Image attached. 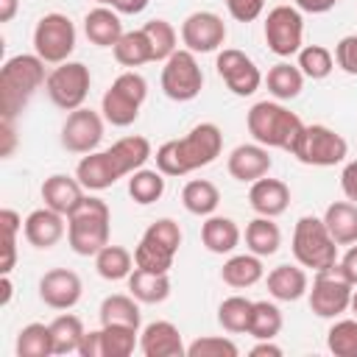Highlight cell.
Segmentation results:
<instances>
[{"label": "cell", "instance_id": "1", "mask_svg": "<svg viewBox=\"0 0 357 357\" xmlns=\"http://www.w3.org/2000/svg\"><path fill=\"white\" fill-rule=\"evenodd\" d=\"M223 151V134L215 123H198L184 137L167 139L156 148V167L165 176H187L212 165Z\"/></svg>", "mask_w": 357, "mask_h": 357}, {"label": "cell", "instance_id": "2", "mask_svg": "<svg viewBox=\"0 0 357 357\" xmlns=\"http://www.w3.org/2000/svg\"><path fill=\"white\" fill-rule=\"evenodd\" d=\"M47 81L45 61L36 53H17L0 67V112L3 120H17L36 89Z\"/></svg>", "mask_w": 357, "mask_h": 357}, {"label": "cell", "instance_id": "3", "mask_svg": "<svg viewBox=\"0 0 357 357\" xmlns=\"http://www.w3.org/2000/svg\"><path fill=\"white\" fill-rule=\"evenodd\" d=\"M245 126L248 134L254 137V142L265 145V148H282V151H293L304 123L296 112H290L282 100H257L248 114H245Z\"/></svg>", "mask_w": 357, "mask_h": 357}, {"label": "cell", "instance_id": "4", "mask_svg": "<svg viewBox=\"0 0 357 357\" xmlns=\"http://www.w3.org/2000/svg\"><path fill=\"white\" fill-rule=\"evenodd\" d=\"M112 234V209L103 198L86 195L81 206L67 218V243L78 257H95L109 245Z\"/></svg>", "mask_w": 357, "mask_h": 357}, {"label": "cell", "instance_id": "5", "mask_svg": "<svg viewBox=\"0 0 357 357\" xmlns=\"http://www.w3.org/2000/svg\"><path fill=\"white\" fill-rule=\"evenodd\" d=\"M290 248H293V257L301 268H310V271H329L337 265V243L332 240L324 218H315V215H304L296 220V229H293V240H290Z\"/></svg>", "mask_w": 357, "mask_h": 357}, {"label": "cell", "instance_id": "6", "mask_svg": "<svg viewBox=\"0 0 357 357\" xmlns=\"http://www.w3.org/2000/svg\"><path fill=\"white\" fill-rule=\"evenodd\" d=\"M178 245H181V226L173 218H159L139 237L134 248V262L137 268H145L153 273H170Z\"/></svg>", "mask_w": 357, "mask_h": 357}, {"label": "cell", "instance_id": "7", "mask_svg": "<svg viewBox=\"0 0 357 357\" xmlns=\"http://www.w3.org/2000/svg\"><path fill=\"white\" fill-rule=\"evenodd\" d=\"M145 98H148V81L139 73L126 70L103 92V98H100V114L114 128H126V126H131L139 117V109H142Z\"/></svg>", "mask_w": 357, "mask_h": 357}, {"label": "cell", "instance_id": "8", "mask_svg": "<svg viewBox=\"0 0 357 357\" xmlns=\"http://www.w3.org/2000/svg\"><path fill=\"white\" fill-rule=\"evenodd\" d=\"M301 165H312V167H332L340 165L349 156V142L343 139V134H337L329 126L312 123L301 128L293 151H290Z\"/></svg>", "mask_w": 357, "mask_h": 357}, {"label": "cell", "instance_id": "9", "mask_svg": "<svg viewBox=\"0 0 357 357\" xmlns=\"http://www.w3.org/2000/svg\"><path fill=\"white\" fill-rule=\"evenodd\" d=\"M89 86H92V73L84 61H61L47 73V81H45L47 98L61 112L81 109L89 95Z\"/></svg>", "mask_w": 357, "mask_h": 357}, {"label": "cell", "instance_id": "10", "mask_svg": "<svg viewBox=\"0 0 357 357\" xmlns=\"http://www.w3.org/2000/svg\"><path fill=\"white\" fill-rule=\"evenodd\" d=\"M73 50H75L73 20L59 11L45 14L33 28V53L45 64H61V61H70Z\"/></svg>", "mask_w": 357, "mask_h": 357}, {"label": "cell", "instance_id": "11", "mask_svg": "<svg viewBox=\"0 0 357 357\" xmlns=\"http://www.w3.org/2000/svg\"><path fill=\"white\" fill-rule=\"evenodd\" d=\"M162 92L176 100V103H187V100H195L204 89V70L195 59L192 50H176L167 61H162Z\"/></svg>", "mask_w": 357, "mask_h": 357}, {"label": "cell", "instance_id": "12", "mask_svg": "<svg viewBox=\"0 0 357 357\" xmlns=\"http://www.w3.org/2000/svg\"><path fill=\"white\" fill-rule=\"evenodd\" d=\"M351 293H354V284L335 268L329 271H318L315 279H312V287L307 290V298H310V310L318 315V318H340L349 307H351Z\"/></svg>", "mask_w": 357, "mask_h": 357}, {"label": "cell", "instance_id": "13", "mask_svg": "<svg viewBox=\"0 0 357 357\" xmlns=\"http://www.w3.org/2000/svg\"><path fill=\"white\" fill-rule=\"evenodd\" d=\"M265 45L279 59L296 56L304 47V17L296 6H273L265 17Z\"/></svg>", "mask_w": 357, "mask_h": 357}, {"label": "cell", "instance_id": "14", "mask_svg": "<svg viewBox=\"0 0 357 357\" xmlns=\"http://www.w3.org/2000/svg\"><path fill=\"white\" fill-rule=\"evenodd\" d=\"M215 70L220 75V81L231 89V95L237 98H248L259 89L262 84V73L257 67V61L251 56H245L237 47H223L215 59Z\"/></svg>", "mask_w": 357, "mask_h": 357}, {"label": "cell", "instance_id": "15", "mask_svg": "<svg viewBox=\"0 0 357 357\" xmlns=\"http://www.w3.org/2000/svg\"><path fill=\"white\" fill-rule=\"evenodd\" d=\"M103 139V114L95 109H75L67 114L64 126H61V148H67L70 153H92L98 151Z\"/></svg>", "mask_w": 357, "mask_h": 357}, {"label": "cell", "instance_id": "16", "mask_svg": "<svg viewBox=\"0 0 357 357\" xmlns=\"http://www.w3.org/2000/svg\"><path fill=\"white\" fill-rule=\"evenodd\" d=\"M226 42V22L215 11H192L181 22V45L192 53H215Z\"/></svg>", "mask_w": 357, "mask_h": 357}, {"label": "cell", "instance_id": "17", "mask_svg": "<svg viewBox=\"0 0 357 357\" xmlns=\"http://www.w3.org/2000/svg\"><path fill=\"white\" fill-rule=\"evenodd\" d=\"M84 296L81 276L70 268H53L39 279V298L50 310H73Z\"/></svg>", "mask_w": 357, "mask_h": 357}, {"label": "cell", "instance_id": "18", "mask_svg": "<svg viewBox=\"0 0 357 357\" xmlns=\"http://www.w3.org/2000/svg\"><path fill=\"white\" fill-rule=\"evenodd\" d=\"M271 165H273V159H271L268 148L259 145V142H243L226 159L229 176L234 181H243V184H251V181L268 176L271 173Z\"/></svg>", "mask_w": 357, "mask_h": 357}, {"label": "cell", "instance_id": "19", "mask_svg": "<svg viewBox=\"0 0 357 357\" xmlns=\"http://www.w3.org/2000/svg\"><path fill=\"white\" fill-rule=\"evenodd\" d=\"M22 234L25 240L33 245V248H53L64 234H67V223H64V215L50 209V206H39L33 209L25 223H22Z\"/></svg>", "mask_w": 357, "mask_h": 357}, {"label": "cell", "instance_id": "20", "mask_svg": "<svg viewBox=\"0 0 357 357\" xmlns=\"http://www.w3.org/2000/svg\"><path fill=\"white\" fill-rule=\"evenodd\" d=\"M139 351L145 357H184L187 346L181 340V332L170 321H151L139 332Z\"/></svg>", "mask_w": 357, "mask_h": 357}, {"label": "cell", "instance_id": "21", "mask_svg": "<svg viewBox=\"0 0 357 357\" xmlns=\"http://www.w3.org/2000/svg\"><path fill=\"white\" fill-rule=\"evenodd\" d=\"M39 192H42L45 206L61 212L64 218H70V215L81 206V201L86 198L84 184H81L78 178L67 176V173H53V176H47V178L42 181V190H39Z\"/></svg>", "mask_w": 357, "mask_h": 357}, {"label": "cell", "instance_id": "22", "mask_svg": "<svg viewBox=\"0 0 357 357\" xmlns=\"http://www.w3.org/2000/svg\"><path fill=\"white\" fill-rule=\"evenodd\" d=\"M248 204L257 215H265V218H279L287 212L290 206V187L282 181V178H257L251 181V190H248Z\"/></svg>", "mask_w": 357, "mask_h": 357}, {"label": "cell", "instance_id": "23", "mask_svg": "<svg viewBox=\"0 0 357 357\" xmlns=\"http://www.w3.org/2000/svg\"><path fill=\"white\" fill-rule=\"evenodd\" d=\"M75 178L84 184V190L103 192V190H109L120 178V173L114 170L109 151H92V153L81 156V162L75 167Z\"/></svg>", "mask_w": 357, "mask_h": 357}, {"label": "cell", "instance_id": "24", "mask_svg": "<svg viewBox=\"0 0 357 357\" xmlns=\"http://www.w3.org/2000/svg\"><path fill=\"white\" fill-rule=\"evenodd\" d=\"M84 33L98 47H114L126 31H123L120 14L112 6H95L84 17Z\"/></svg>", "mask_w": 357, "mask_h": 357}, {"label": "cell", "instance_id": "25", "mask_svg": "<svg viewBox=\"0 0 357 357\" xmlns=\"http://www.w3.org/2000/svg\"><path fill=\"white\" fill-rule=\"evenodd\" d=\"M109 156H112V165L114 170L123 176H131L134 170L145 167V162L153 156V148L148 142V137H139V134H131V137H120L117 142H112V148H106Z\"/></svg>", "mask_w": 357, "mask_h": 357}, {"label": "cell", "instance_id": "26", "mask_svg": "<svg viewBox=\"0 0 357 357\" xmlns=\"http://www.w3.org/2000/svg\"><path fill=\"white\" fill-rule=\"evenodd\" d=\"M307 290H310V276L301 265L284 262L268 273V293L276 301H298L307 296Z\"/></svg>", "mask_w": 357, "mask_h": 357}, {"label": "cell", "instance_id": "27", "mask_svg": "<svg viewBox=\"0 0 357 357\" xmlns=\"http://www.w3.org/2000/svg\"><path fill=\"white\" fill-rule=\"evenodd\" d=\"M240 226L226 215H209L201 226V243L209 254H231L240 245Z\"/></svg>", "mask_w": 357, "mask_h": 357}, {"label": "cell", "instance_id": "28", "mask_svg": "<svg viewBox=\"0 0 357 357\" xmlns=\"http://www.w3.org/2000/svg\"><path fill=\"white\" fill-rule=\"evenodd\" d=\"M265 276V268H262V257L257 254H231L223 268H220V279L223 284L234 287V290H245V287H254L259 279Z\"/></svg>", "mask_w": 357, "mask_h": 357}, {"label": "cell", "instance_id": "29", "mask_svg": "<svg viewBox=\"0 0 357 357\" xmlns=\"http://www.w3.org/2000/svg\"><path fill=\"white\" fill-rule=\"evenodd\" d=\"M98 318H100V326H131V329H139V324H142L139 301L131 293L128 296L126 293L106 296L100 301Z\"/></svg>", "mask_w": 357, "mask_h": 357}, {"label": "cell", "instance_id": "30", "mask_svg": "<svg viewBox=\"0 0 357 357\" xmlns=\"http://www.w3.org/2000/svg\"><path fill=\"white\" fill-rule=\"evenodd\" d=\"M324 223L337 245L357 243V204L354 201H335L324 212Z\"/></svg>", "mask_w": 357, "mask_h": 357}, {"label": "cell", "instance_id": "31", "mask_svg": "<svg viewBox=\"0 0 357 357\" xmlns=\"http://www.w3.org/2000/svg\"><path fill=\"white\" fill-rule=\"evenodd\" d=\"M128 282V293L139 304H162L170 296V276L167 273H153L145 268H134Z\"/></svg>", "mask_w": 357, "mask_h": 357}, {"label": "cell", "instance_id": "32", "mask_svg": "<svg viewBox=\"0 0 357 357\" xmlns=\"http://www.w3.org/2000/svg\"><path fill=\"white\" fill-rule=\"evenodd\" d=\"M265 86L273 95V100H293L301 95L304 89V73L298 70V64L290 61H279L268 70L265 75Z\"/></svg>", "mask_w": 357, "mask_h": 357}, {"label": "cell", "instance_id": "33", "mask_svg": "<svg viewBox=\"0 0 357 357\" xmlns=\"http://www.w3.org/2000/svg\"><path fill=\"white\" fill-rule=\"evenodd\" d=\"M245 245L257 257H273L279 251V245H282V231L273 223V218L257 215L254 220H248V226H245Z\"/></svg>", "mask_w": 357, "mask_h": 357}, {"label": "cell", "instance_id": "34", "mask_svg": "<svg viewBox=\"0 0 357 357\" xmlns=\"http://www.w3.org/2000/svg\"><path fill=\"white\" fill-rule=\"evenodd\" d=\"M137 268L134 262V254L123 245H103L98 254H95V271L100 279L106 282H120V279H128L131 271Z\"/></svg>", "mask_w": 357, "mask_h": 357}, {"label": "cell", "instance_id": "35", "mask_svg": "<svg viewBox=\"0 0 357 357\" xmlns=\"http://www.w3.org/2000/svg\"><path fill=\"white\" fill-rule=\"evenodd\" d=\"M181 204L190 215L209 218V215H215V209L220 204V190L206 178H192L181 190Z\"/></svg>", "mask_w": 357, "mask_h": 357}, {"label": "cell", "instance_id": "36", "mask_svg": "<svg viewBox=\"0 0 357 357\" xmlns=\"http://www.w3.org/2000/svg\"><path fill=\"white\" fill-rule=\"evenodd\" d=\"M112 53H114L117 64L131 67V70L139 67V64L153 61V47H151V42H148V36H145L142 28H137V31H126V33L120 36V42L112 47Z\"/></svg>", "mask_w": 357, "mask_h": 357}, {"label": "cell", "instance_id": "37", "mask_svg": "<svg viewBox=\"0 0 357 357\" xmlns=\"http://www.w3.org/2000/svg\"><path fill=\"white\" fill-rule=\"evenodd\" d=\"M17 357H50L53 354V335H50V324H28L20 329L17 343H14Z\"/></svg>", "mask_w": 357, "mask_h": 357}, {"label": "cell", "instance_id": "38", "mask_svg": "<svg viewBox=\"0 0 357 357\" xmlns=\"http://www.w3.org/2000/svg\"><path fill=\"white\" fill-rule=\"evenodd\" d=\"M128 195L134 198V204H153L165 195V173L156 167V170H148V167H139L128 176Z\"/></svg>", "mask_w": 357, "mask_h": 357}, {"label": "cell", "instance_id": "39", "mask_svg": "<svg viewBox=\"0 0 357 357\" xmlns=\"http://www.w3.org/2000/svg\"><path fill=\"white\" fill-rule=\"evenodd\" d=\"M84 324L73 312H61L50 321V335H53V354H70L78 351V343L84 337Z\"/></svg>", "mask_w": 357, "mask_h": 357}, {"label": "cell", "instance_id": "40", "mask_svg": "<svg viewBox=\"0 0 357 357\" xmlns=\"http://www.w3.org/2000/svg\"><path fill=\"white\" fill-rule=\"evenodd\" d=\"M251 310H254V301L251 298H245V296H229L218 307V324L226 332H231V335H243V332H248Z\"/></svg>", "mask_w": 357, "mask_h": 357}, {"label": "cell", "instance_id": "41", "mask_svg": "<svg viewBox=\"0 0 357 357\" xmlns=\"http://www.w3.org/2000/svg\"><path fill=\"white\" fill-rule=\"evenodd\" d=\"M282 310L273 304V301H254V310H251V324H248V335L257 337V340H273L279 332H282Z\"/></svg>", "mask_w": 357, "mask_h": 357}, {"label": "cell", "instance_id": "42", "mask_svg": "<svg viewBox=\"0 0 357 357\" xmlns=\"http://www.w3.org/2000/svg\"><path fill=\"white\" fill-rule=\"evenodd\" d=\"M139 349V329L100 326V357H128Z\"/></svg>", "mask_w": 357, "mask_h": 357}, {"label": "cell", "instance_id": "43", "mask_svg": "<svg viewBox=\"0 0 357 357\" xmlns=\"http://www.w3.org/2000/svg\"><path fill=\"white\" fill-rule=\"evenodd\" d=\"M296 56H298V70L304 73V78L324 81L335 70V53L324 45H304Z\"/></svg>", "mask_w": 357, "mask_h": 357}, {"label": "cell", "instance_id": "44", "mask_svg": "<svg viewBox=\"0 0 357 357\" xmlns=\"http://www.w3.org/2000/svg\"><path fill=\"white\" fill-rule=\"evenodd\" d=\"M142 31H145V36H148V42H151V47H153V61H167V59L178 50V47H176L178 33H176V28H173L167 20H162V17L148 20V22L142 25Z\"/></svg>", "mask_w": 357, "mask_h": 357}, {"label": "cell", "instance_id": "45", "mask_svg": "<svg viewBox=\"0 0 357 357\" xmlns=\"http://www.w3.org/2000/svg\"><path fill=\"white\" fill-rule=\"evenodd\" d=\"M326 349L335 357H357V318H340L326 332Z\"/></svg>", "mask_w": 357, "mask_h": 357}, {"label": "cell", "instance_id": "46", "mask_svg": "<svg viewBox=\"0 0 357 357\" xmlns=\"http://www.w3.org/2000/svg\"><path fill=\"white\" fill-rule=\"evenodd\" d=\"M240 349L234 340L220 335H204L187 346V357H237Z\"/></svg>", "mask_w": 357, "mask_h": 357}, {"label": "cell", "instance_id": "47", "mask_svg": "<svg viewBox=\"0 0 357 357\" xmlns=\"http://www.w3.org/2000/svg\"><path fill=\"white\" fill-rule=\"evenodd\" d=\"M335 64L343 73L357 75V33H349L335 45Z\"/></svg>", "mask_w": 357, "mask_h": 357}, {"label": "cell", "instance_id": "48", "mask_svg": "<svg viewBox=\"0 0 357 357\" xmlns=\"http://www.w3.org/2000/svg\"><path fill=\"white\" fill-rule=\"evenodd\" d=\"M226 8L237 22H254L265 11V0H226Z\"/></svg>", "mask_w": 357, "mask_h": 357}, {"label": "cell", "instance_id": "49", "mask_svg": "<svg viewBox=\"0 0 357 357\" xmlns=\"http://www.w3.org/2000/svg\"><path fill=\"white\" fill-rule=\"evenodd\" d=\"M22 218L14 209H0V226H3V245H17V231L22 229Z\"/></svg>", "mask_w": 357, "mask_h": 357}, {"label": "cell", "instance_id": "50", "mask_svg": "<svg viewBox=\"0 0 357 357\" xmlns=\"http://www.w3.org/2000/svg\"><path fill=\"white\" fill-rule=\"evenodd\" d=\"M340 190H343V195H346L349 201L357 204V159L346 162V167H343V173H340Z\"/></svg>", "mask_w": 357, "mask_h": 357}, {"label": "cell", "instance_id": "51", "mask_svg": "<svg viewBox=\"0 0 357 357\" xmlns=\"http://www.w3.org/2000/svg\"><path fill=\"white\" fill-rule=\"evenodd\" d=\"M337 271H340V273H343V276L357 287V243H351V245H349V251L337 259Z\"/></svg>", "mask_w": 357, "mask_h": 357}, {"label": "cell", "instance_id": "52", "mask_svg": "<svg viewBox=\"0 0 357 357\" xmlns=\"http://www.w3.org/2000/svg\"><path fill=\"white\" fill-rule=\"evenodd\" d=\"M78 354L81 357H100V329L84 332V337L78 343Z\"/></svg>", "mask_w": 357, "mask_h": 357}, {"label": "cell", "instance_id": "53", "mask_svg": "<svg viewBox=\"0 0 357 357\" xmlns=\"http://www.w3.org/2000/svg\"><path fill=\"white\" fill-rule=\"evenodd\" d=\"M293 3L304 14H326V11H332L337 6V0H293Z\"/></svg>", "mask_w": 357, "mask_h": 357}, {"label": "cell", "instance_id": "54", "mask_svg": "<svg viewBox=\"0 0 357 357\" xmlns=\"http://www.w3.org/2000/svg\"><path fill=\"white\" fill-rule=\"evenodd\" d=\"M148 3L151 0H114V11L117 14H142L145 8H148Z\"/></svg>", "mask_w": 357, "mask_h": 357}, {"label": "cell", "instance_id": "55", "mask_svg": "<svg viewBox=\"0 0 357 357\" xmlns=\"http://www.w3.org/2000/svg\"><path fill=\"white\" fill-rule=\"evenodd\" d=\"M248 354L251 357H282V349L273 340H257V346H251Z\"/></svg>", "mask_w": 357, "mask_h": 357}, {"label": "cell", "instance_id": "56", "mask_svg": "<svg viewBox=\"0 0 357 357\" xmlns=\"http://www.w3.org/2000/svg\"><path fill=\"white\" fill-rule=\"evenodd\" d=\"M3 139H6L3 156H11V151H14V120H3Z\"/></svg>", "mask_w": 357, "mask_h": 357}, {"label": "cell", "instance_id": "57", "mask_svg": "<svg viewBox=\"0 0 357 357\" xmlns=\"http://www.w3.org/2000/svg\"><path fill=\"white\" fill-rule=\"evenodd\" d=\"M20 0H0V22H11L17 17Z\"/></svg>", "mask_w": 357, "mask_h": 357}, {"label": "cell", "instance_id": "58", "mask_svg": "<svg viewBox=\"0 0 357 357\" xmlns=\"http://www.w3.org/2000/svg\"><path fill=\"white\" fill-rule=\"evenodd\" d=\"M349 310H351V312H354V318H357V290L351 293V307H349Z\"/></svg>", "mask_w": 357, "mask_h": 357}, {"label": "cell", "instance_id": "59", "mask_svg": "<svg viewBox=\"0 0 357 357\" xmlns=\"http://www.w3.org/2000/svg\"><path fill=\"white\" fill-rule=\"evenodd\" d=\"M98 6H114V0H95Z\"/></svg>", "mask_w": 357, "mask_h": 357}]
</instances>
